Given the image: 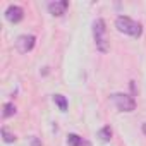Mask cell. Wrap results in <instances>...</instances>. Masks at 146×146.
I'll return each mask as SVG.
<instances>
[{
  "mask_svg": "<svg viewBox=\"0 0 146 146\" xmlns=\"http://www.w3.org/2000/svg\"><path fill=\"white\" fill-rule=\"evenodd\" d=\"M143 131H144V132H146V124H143Z\"/></svg>",
  "mask_w": 146,
  "mask_h": 146,
  "instance_id": "obj_13",
  "label": "cell"
},
{
  "mask_svg": "<svg viewBox=\"0 0 146 146\" xmlns=\"http://www.w3.org/2000/svg\"><path fill=\"white\" fill-rule=\"evenodd\" d=\"M93 38H95V45L102 53H107L110 50L108 45V38H107V26L103 19H96L93 23Z\"/></svg>",
  "mask_w": 146,
  "mask_h": 146,
  "instance_id": "obj_1",
  "label": "cell"
},
{
  "mask_svg": "<svg viewBox=\"0 0 146 146\" xmlns=\"http://www.w3.org/2000/svg\"><path fill=\"white\" fill-rule=\"evenodd\" d=\"M112 102L120 112H132L136 108V100L131 95H125V93H113Z\"/></svg>",
  "mask_w": 146,
  "mask_h": 146,
  "instance_id": "obj_3",
  "label": "cell"
},
{
  "mask_svg": "<svg viewBox=\"0 0 146 146\" xmlns=\"http://www.w3.org/2000/svg\"><path fill=\"white\" fill-rule=\"evenodd\" d=\"M2 136H4V141H5V143H14V141H16V136H14V134H11L5 127L2 129Z\"/></svg>",
  "mask_w": 146,
  "mask_h": 146,
  "instance_id": "obj_11",
  "label": "cell"
},
{
  "mask_svg": "<svg viewBox=\"0 0 146 146\" xmlns=\"http://www.w3.org/2000/svg\"><path fill=\"white\" fill-rule=\"evenodd\" d=\"M14 113H16V107H14V103H5V105H4V113H2V115L7 119V117H12Z\"/></svg>",
  "mask_w": 146,
  "mask_h": 146,
  "instance_id": "obj_10",
  "label": "cell"
},
{
  "mask_svg": "<svg viewBox=\"0 0 146 146\" xmlns=\"http://www.w3.org/2000/svg\"><path fill=\"white\" fill-rule=\"evenodd\" d=\"M67 7H69L67 0H58V2H50L48 4V11H50L52 16H62V14H65Z\"/></svg>",
  "mask_w": 146,
  "mask_h": 146,
  "instance_id": "obj_6",
  "label": "cell"
},
{
  "mask_svg": "<svg viewBox=\"0 0 146 146\" xmlns=\"http://www.w3.org/2000/svg\"><path fill=\"white\" fill-rule=\"evenodd\" d=\"M98 137H100V141H102V143H108V141L112 139V129H110L108 125L102 127V129L98 131Z\"/></svg>",
  "mask_w": 146,
  "mask_h": 146,
  "instance_id": "obj_7",
  "label": "cell"
},
{
  "mask_svg": "<svg viewBox=\"0 0 146 146\" xmlns=\"http://www.w3.org/2000/svg\"><path fill=\"white\" fill-rule=\"evenodd\" d=\"M53 102H55V105H57L62 112L67 110V100H65L64 95H53Z\"/></svg>",
  "mask_w": 146,
  "mask_h": 146,
  "instance_id": "obj_9",
  "label": "cell"
},
{
  "mask_svg": "<svg viewBox=\"0 0 146 146\" xmlns=\"http://www.w3.org/2000/svg\"><path fill=\"white\" fill-rule=\"evenodd\" d=\"M31 146H41V143H40L36 137H33V144H31Z\"/></svg>",
  "mask_w": 146,
  "mask_h": 146,
  "instance_id": "obj_12",
  "label": "cell"
},
{
  "mask_svg": "<svg viewBox=\"0 0 146 146\" xmlns=\"http://www.w3.org/2000/svg\"><path fill=\"white\" fill-rule=\"evenodd\" d=\"M115 26H117V29H119L120 33L129 35V36H134V38H139L141 33H143L141 24L136 23V21H132V19L127 17V16H119L117 21H115Z\"/></svg>",
  "mask_w": 146,
  "mask_h": 146,
  "instance_id": "obj_2",
  "label": "cell"
},
{
  "mask_svg": "<svg viewBox=\"0 0 146 146\" xmlns=\"http://www.w3.org/2000/svg\"><path fill=\"white\" fill-rule=\"evenodd\" d=\"M35 43H36V38H35L33 35H21V36L16 40V46H17V50H19L21 53L31 52L33 46H35Z\"/></svg>",
  "mask_w": 146,
  "mask_h": 146,
  "instance_id": "obj_4",
  "label": "cell"
},
{
  "mask_svg": "<svg viewBox=\"0 0 146 146\" xmlns=\"http://www.w3.org/2000/svg\"><path fill=\"white\" fill-rule=\"evenodd\" d=\"M67 144H69V146H83L84 141H83V137L78 136V134H69V136H67Z\"/></svg>",
  "mask_w": 146,
  "mask_h": 146,
  "instance_id": "obj_8",
  "label": "cell"
},
{
  "mask_svg": "<svg viewBox=\"0 0 146 146\" xmlns=\"http://www.w3.org/2000/svg\"><path fill=\"white\" fill-rule=\"evenodd\" d=\"M23 17H24V12H23V9L19 5H9L7 7V11H5V19L7 21L16 24L19 21H23Z\"/></svg>",
  "mask_w": 146,
  "mask_h": 146,
  "instance_id": "obj_5",
  "label": "cell"
}]
</instances>
